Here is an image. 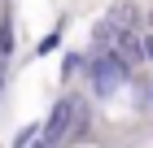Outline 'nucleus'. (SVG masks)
Listing matches in <instances>:
<instances>
[{"label":"nucleus","mask_w":153,"mask_h":148,"mask_svg":"<svg viewBox=\"0 0 153 148\" xmlns=\"http://www.w3.org/2000/svg\"><path fill=\"white\" fill-rule=\"evenodd\" d=\"M123 31V26L114 22V18H101V22L92 26V52H105V48H114V35Z\"/></svg>","instance_id":"obj_2"},{"label":"nucleus","mask_w":153,"mask_h":148,"mask_svg":"<svg viewBox=\"0 0 153 148\" xmlns=\"http://www.w3.org/2000/svg\"><path fill=\"white\" fill-rule=\"evenodd\" d=\"M0 100H4V61H0Z\"/></svg>","instance_id":"obj_8"},{"label":"nucleus","mask_w":153,"mask_h":148,"mask_svg":"<svg viewBox=\"0 0 153 148\" xmlns=\"http://www.w3.org/2000/svg\"><path fill=\"white\" fill-rule=\"evenodd\" d=\"M83 66H88V52H66V57H61V83H70L74 74H83Z\"/></svg>","instance_id":"obj_3"},{"label":"nucleus","mask_w":153,"mask_h":148,"mask_svg":"<svg viewBox=\"0 0 153 148\" xmlns=\"http://www.w3.org/2000/svg\"><path fill=\"white\" fill-rule=\"evenodd\" d=\"M13 48H18V35H13V22L4 18V22H0V61H4V66H9Z\"/></svg>","instance_id":"obj_4"},{"label":"nucleus","mask_w":153,"mask_h":148,"mask_svg":"<svg viewBox=\"0 0 153 148\" xmlns=\"http://www.w3.org/2000/svg\"><path fill=\"white\" fill-rule=\"evenodd\" d=\"M61 35H66V31H61V26H53V31H48L44 39L35 44V57H44V52H53V48H61Z\"/></svg>","instance_id":"obj_6"},{"label":"nucleus","mask_w":153,"mask_h":148,"mask_svg":"<svg viewBox=\"0 0 153 148\" xmlns=\"http://www.w3.org/2000/svg\"><path fill=\"white\" fill-rule=\"evenodd\" d=\"M83 74H88V83H92V96H96V100H109V96H118V91L131 83V66L118 57L114 48L92 52L88 66H83Z\"/></svg>","instance_id":"obj_1"},{"label":"nucleus","mask_w":153,"mask_h":148,"mask_svg":"<svg viewBox=\"0 0 153 148\" xmlns=\"http://www.w3.org/2000/svg\"><path fill=\"white\" fill-rule=\"evenodd\" d=\"M35 139H39V122H26V126L13 131V144H9V148H31Z\"/></svg>","instance_id":"obj_5"},{"label":"nucleus","mask_w":153,"mask_h":148,"mask_svg":"<svg viewBox=\"0 0 153 148\" xmlns=\"http://www.w3.org/2000/svg\"><path fill=\"white\" fill-rule=\"evenodd\" d=\"M140 52H144V61L153 66V35H140Z\"/></svg>","instance_id":"obj_7"},{"label":"nucleus","mask_w":153,"mask_h":148,"mask_svg":"<svg viewBox=\"0 0 153 148\" xmlns=\"http://www.w3.org/2000/svg\"><path fill=\"white\" fill-rule=\"evenodd\" d=\"M149 109H153V79H149Z\"/></svg>","instance_id":"obj_9"}]
</instances>
